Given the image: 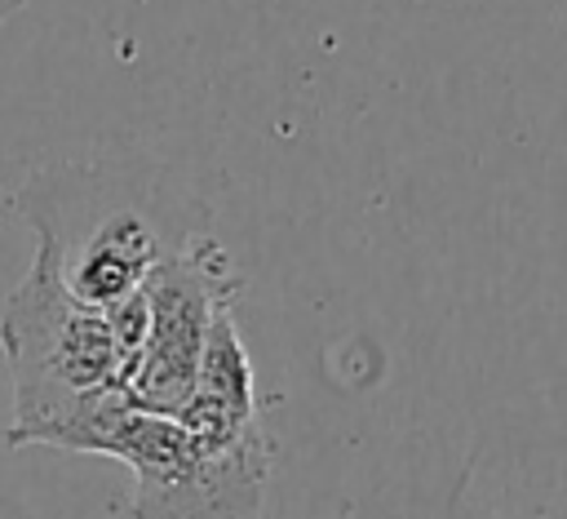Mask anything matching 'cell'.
Returning <instances> with one entry per match:
<instances>
[{
  "mask_svg": "<svg viewBox=\"0 0 567 519\" xmlns=\"http://www.w3.org/2000/svg\"><path fill=\"white\" fill-rule=\"evenodd\" d=\"M18 213L62 288L97 311L142 293L164 257L208 231V208L168 169L137 155L31 173Z\"/></svg>",
  "mask_w": 567,
  "mask_h": 519,
  "instance_id": "obj_1",
  "label": "cell"
},
{
  "mask_svg": "<svg viewBox=\"0 0 567 519\" xmlns=\"http://www.w3.org/2000/svg\"><path fill=\"white\" fill-rule=\"evenodd\" d=\"M49 448L128 466L133 519H266V479L275 466L266 421L244 435H204L177 413H151L111 395L66 421Z\"/></svg>",
  "mask_w": 567,
  "mask_h": 519,
  "instance_id": "obj_2",
  "label": "cell"
},
{
  "mask_svg": "<svg viewBox=\"0 0 567 519\" xmlns=\"http://www.w3.org/2000/svg\"><path fill=\"white\" fill-rule=\"evenodd\" d=\"M0 350L13 377V421L4 430L13 452L49 448L66 421L124 395L128 350L111 315L75 302L40 253L0 306Z\"/></svg>",
  "mask_w": 567,
  "mask_h": 519,
  "instance_id": "obj_3",
  "label": "cell"
},
{
  "mask_svg": "<svg viewBox=\"0 0 567 519\" xmlns=\"http://www.w3.org/2000/svg\"><path fill=\"white\" fill-rule=\"evenodd\" d=\"M239 293L244 275L213 231L164 257L142 284L146 333L124 373V399L151 413H177L195 386L217 315L230 311Z\"/></svg>",
  "mask_w": 567,
  "mask_h": 519,
  "instance_id": "obj_4",
  "label": "cell"
},
{
  "mask_svg": "<svg viewBox=\"0 0 567 519\" xmlns=\"http://www.w3.org/2000/svg\"><path fill=\"white\" fill-rule=\"evenodd\" d=\"M18 9H22V0H0V27H4V22H9Z\"/></svg>",
  "mask_w": 567,
  "mask_h": 519,
  "instance_id": "obj_5",
  "label": "cell"
}]
</instances>
